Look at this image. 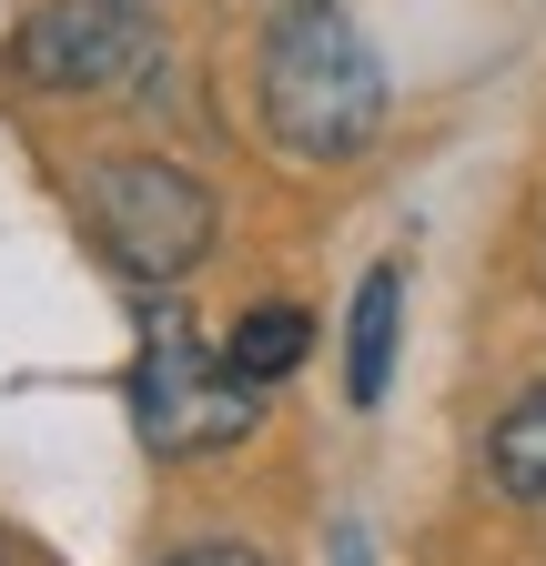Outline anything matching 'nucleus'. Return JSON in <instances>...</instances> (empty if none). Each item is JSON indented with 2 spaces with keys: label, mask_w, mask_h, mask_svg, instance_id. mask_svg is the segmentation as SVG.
Here are the masks:
<instances>
[{
  "label": "nucleus",
  "mask_w": 546,
  "mask_h": 566,
  "mask_svg": "<svg viewBox=\"0 0 546 566\" xmlns=\"http://www.w3.org/2000/svg\"><path fill=\"white\" fill-rule=\"evenodd\" d=\"M486 475H496L506 506H546V385L516 395V405L496 415V436H486Z\"/></svg>",
  "instance_id": "obj_7"
},
{
  "label": "nucleus",
  "mask_w": 546,
  "mask_h": 566,
  "mask_svg": "<svg viewBox=\"0 0 546 566\" xmlns=\"http://www.w3.org/2000/svg\"><path fill=\"white\" fill-rule=\"evenodd\" d=\"M253 385L233 365L192 344V324L153 314V344H143V375H132V415H143V446L153 455H223L253 436Z\"/></svg>",
  "instance_id": "obj_3"
},
{
  "label": "nucleus",
  "mask_w": 546,
  "mask_h": 566,
  "mask_svg": "<svg viewBox=\"0 0 546 566\" xmlns=\"http://www.w3.org/2000/svg\"><path fill=\"white\" fill-rule=\"evenodd\" d=\"M263 122L294 163H355L375 122H385V61L375 41L334 11V0H304V11H273L263 31Z\"/></svg>",
  "instance_id": "obj_1"
},
{
  "label": "nucleus",
  "mask_w": 546,
  "mask_h": 566,
  "mask_svg": "<svg viewBox=\"0 0 546 566\" xmlns=\"http://www.w3.org/2000/svg\"><path fill=\"white\" fill-rule=\"evenodd\" d=\"M395 324H405V273L375 263L355 283V324H345V395L355 405H385V385H395Z\"/></svg>",
  "instance_id": "obj_5"
},
{
  "label": "nucleus",
  "mask_w": 546,
  "mask_h": 566,
  "mask_svg": "<svg viewBox=\"0 0 546 566\" xmlns=\"http://www.w3.org/2000/svg\"><path fill=\"white\" fill-rule=\"evenodd\" d=\"M162 566H263V556H243V546H192V556H162Z\"/></svg>",
  "instance_id": "obj_8"
},
{
  "label": "nucleus",
  "mask_w": 546,
  "mask_h": 566,
  "mask_svg": "<svg viewBox=\"0 0 546 566\" xmlns=\"http://www.w3.org/2000/svg\"><path fill=\"white\" fill-rule=\"evenodd\" d=\"M82 202H92L112 263L143 273V283H182L202 253H213V192H202L182 163H153V153L102 163V172L82 182Z\"/></svg>",
  "instance_id": "obj_2"
},
{
  "label": "nucleus",
  "mask_w": 546,
  "mask_h": 566,
  "mask_svg": "<svg viewBox=\"0 0 546 566\" xmlns=\"http://www.w3.org/2000/svg\"><path fill=\"white\" fill-rule=\"evenodd\" d=\"M153 61V21L132 0H51L21 21V82L41 92H112Z\"/></svg>",
  "instance_id": "obj_4"
},
{
  "label": "nucleus",
  "mask_w": 546,
  "mask_h": 566,
  "mask_svg": "<svg viewBox=\"0 0 546 566\" xmlns=\"http://www.w3.org/2000/svg\"><path fill=\"white\" fill-rule=\"evenodd\" d=\"M304 354H314V314H304V304H253V314L233 324V344H223V365L263 395V385H284Z\"/></svg>",
  "instance_id": "obj_6"
}]
</instances>
